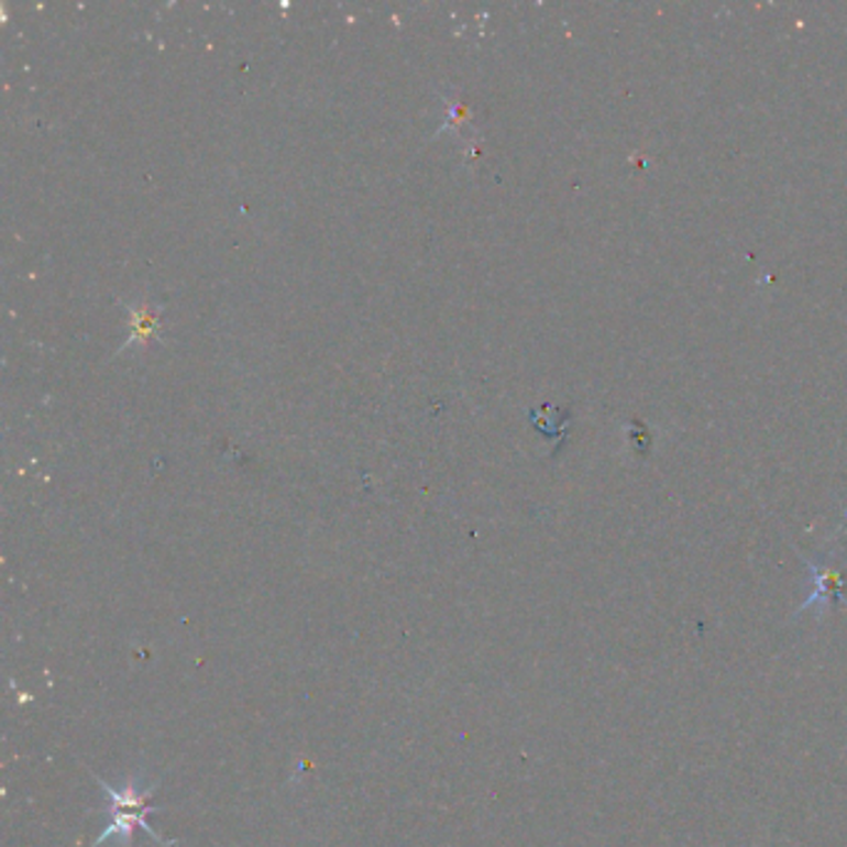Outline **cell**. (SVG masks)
Returning a JSON list of instances; mask_svg holds the SVG:
<instances>
[{"instance_id": "6da1fadb", "label": "cell", "mask_w": 847, "mask_h": 847, "mask_svg": "<svg viewBox=\"0 0 847 847\" xmlns=\"http://www.w3.org/2000/svg\"><path fill=\"white\" fill-rule=\"evenodd\" d=\"M154 811H157V807H154V805L144 807V811H122V807H110L112 825L105 827V831L100 833L98 840H95V845H102L105 840H108V837L120 835V837H122V845H124V847H130V845H132V833H134V827H142V831H147L160 845L175 847V845H172L169 840H165V837H162V835H160L157 831H154V827L147 823V815L154 813Z\"/></svg>"}, {"instance_id": "7a4b0ae2", "label": "cell", "mask_w": 847, "mask_h": 847, "mask_svg": "<svg viewBox=\"0 0 847 847\" xmlns=\"http://www.w3.org/2000/svg\"><path fill=\"white\" fill-rule=\"evenodd\" d=\"M92 778L98 781L102 791L110 795V801H112L110 807H122V811H144V807H150V795L154 793V785H150L147 791H140V788L134 785V778H130V781L118 791V788L105 783L100 776L92 773Z\"/></svg>"}]
</instances>
